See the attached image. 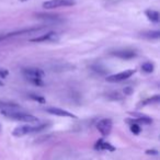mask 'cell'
<instances>
[{
	"mask_svg": "<svg viewBox=\"0 0 160 160\" xmlns=\"http://www.w3.org/2000/svg\"><path fill=\"white\" fill-rule=\"evenodd\" d=\"M142 36L148 38H160V32L159 31H149L142 33Z\"/></svg>",
	"mask_w": 160,
	"mask_h": 160,
	"instance_id": "obj_17",
	"label": "cell"
},
{
	"mask_svg": "<svg viewBox=\"0 0 160 160\" xmlns=\"http://www.w3.org/2000/svg\"><path fill=\"white\" fill-rule=\"evenodd\" d=\"M111 55L115 56L118 58H121V59H132V58L136 57L137 56V53L133 49H120V51H115L112 52Z\"/></svg>",
	"mask_w": 160,
	"mask_h": 160,
	"instance_id": "obj_7",
	"label": "cell"
},
{
	"mask_svg": "<svg viewBox=\"0 0 160 160\" xmlns=\"http://www.w3.org/2000/svg\"><path fill=\"white\" fill-rule=\"evenodd\" d=\"M145 14H146V17L148 18V20L151 21V22H153V23L159 22L160 14H159V12L156 11V10H152V9L146 10V11H145Z\"/></svg>",
	"mask_w": 160,
	"mask_h": 160,
	"instance_id": "obj_12",
	"label": "cell"
},
{
	"mask_svg": "<svg viewBox=\"0 0 160 160\" xmlns=\"http://www.w3.org/2000/svg\"><path fill=\"white\" fill-rule=\"evenodd\" d=\"M47 127L46 124H38V125H21L13 129L12 134L16 137H22V136L29 135V134L33 133H38L42 132L43 129H45Z\"/></svg>",
	"mask_w": 160,
	"mask_h": 160,
	"instance_id": "obj_2",
	"label": "cell"
},
{
	"mask_svg": "<svg viewBox=\"0 0 160 160\" xmlns=\"http://www.w3.org/2000/svg\"><path fill=\"white\" fill-rule=\"evenodd\" d=\"M30 99H31V100H33V101H36V102H38V103H45V99L43 98L42 96H38V94H34V93H30L29 96Z\"/></svg>",
	"mask_w": 160,
	"mask_h": 160,
	"instance_id": "obj_18",
	"label": "cell"
},
{
	"mask_svg": "<svg viewBox=\"0 0 160 160\" xmlns=\"http://www.w3.org/2000/svg\"><path fill=\"white\" fill-rule=\"evenodd\" d=\"M146 153H147V155L157 156L158 155V151L156 150V149H148V150H146Z\"/></svg>",
	"mask_w": 160,
	"mask_h": 160,
	"instance_id": "obj_20",
	"label": "cell"
},
{
	"mask_svg": "<svg viewBox=\"0 0 160 160\" xmlns=\"http://www.w3.org/2000/svg\"><path fill=\"white\" fill-rule=\"evenodd\" d=\"M25 79H27L30 83L38 86V87H43V86H44V82H43V80L40 79V78H25Z\"/></svg>",
	"mask_w": 160,
	"mask_h": 160,
	"instance_id": "obj_16",
	"label": "cell"
},
{
	"mask_svg": "<svg viewBox=\"0 0 160 160\" xmlns=\"http://www.w3.org/2000/svg\"><path fill=\"white\" fill-rule=\"evenodd\" d=\"M94 149L97 150H108V151H114L115 150V147L112 146L110 142H104L103 139H99L98 142L94 145Z\"/></svg>",
	"mask_w": 160,
	"mask_h": 160,
	"instance_id": "obj_11",
	"label": "cell"
},
{
	"mask_svg": "<svg viewBox=\"0 0 160 160\" xmlns=\"http://www.w3.org/2000/svg\"><path fill=\"white\" fill-rule=\"evenodd\" d=\"M160 101V97L158 94L153 96L152 98H149V99H146L145 101H142V105H148V104H157L158 102Z\"/></svg>",
	"mask_w": 160,
	"mask_h": 160,
	"instance_id": "obj_15",
	"label": "cell"
},
{
	"mask_svg": "<svg viewBox=\"0 0 160 160\" xmlns=\"http://www.w3.org/2000/svg\"><path fill=\"white\" fill-rule=\"evenodd\" d=\"M73 0H48L43 3V8L45 9H56V8H62V7H71L75 5Z\"/></svg>",
	"mask_w": 160,
	"mask_h": 160,
	"instance_id": "obj_3",
	"label": "cell"
},
{
	"mask_svg": "<svg viewBox=\"0 0 160 160\" xmlns=\"http://www.w3.org/2000/svg\"><path fill=\"white\" fill-rule=\"evenodd\" d=\"M132 92H133V88H131V87H126L124 89V93L126 94V96H129Z\"/></svg>",
	"mask_w": 160,
	"mask_h": 160,
	"instance_id": "obj_21",
	"label": "cell"
},
{
	"mask_svg": "<svg viewBox=\"0 0 160 160\" xmlns=\"http://www.w3.org/2000/svg\"><path fill=\"white\" fill-rule=\"evenodd\" d=\"M35 17L38 19H43L46 21H56L59 20V17L55 16V14H49V13H35Z\"/></svg>",
	"mask_w": 160,
	"mask_h": 160,
	"instance_id": "obj_13",
	"label": "cell"
},
{
	"mask_svg": "<svg viewBox=\"0 0 160 160\" xmlns=\"http://www.w3.org/2000/svg\"><path fill=\"white\" fill-rule=\"evenodd\" d=\"M140 131H142V128H140V126L138 124H136V123H132L131 124V132L133 134H135V135H138V134L140 133Z\"/></svg>",
	"mask_w": 160,
	"mask_h": 160,
	"instance_id": "obj_19",
	"label": "cell"
},
{
	"mask_svg": "<svg viewBox=\"0 0 160 160\" xmlns=\"http://www.w3.org/2000/svg\"><path fill=\"white\" fill-rule=\"evenodd\" d=\"M0 109H1V103H0Z\"/></svg>",
	"mask_w": 160,
	"mask_h": 160,
	"instance_id": "obj_23",
	"label": "cell"
},
{
	"mask_svg": "<svg viewBox=\"0 0 160 160\" xmlns=\"http://www.w3.org/2000/svg\"><path fill=\"white\" fill-rule=\"evenodd\" d=\"M131 115H133L134 120H127V122H132V123H136V124H138V123H142V124H150L151 122H152V120H151L150 118H148V116L144 115V114H139V113H129Z\"/></svg>",
	"mask_w": 160,
	"mask_h": 160,
	"instance_id": "obj_10",
	"label": "cell"
},
{
	"mask_svg": "<svg viewBox=\"0 0 160 160\" xmlns=\"http://www.w3.org/2000/svg\"><path fill=\"white\" fill-rule=\"evenodd\" d=\"M22 73L25 78H40V79H43L45 76L44 70H42V69H40V68H35V67L23 68Z\"/></svg>",
	"mask_w": 160,
	"mask_h": 160,
	"instance_id": "obj_6",
	"label": "cell"
},
{
	"mask_svg": "<svg viewBox=\"0 0 160 160\" xmlns=\"http://www.w3.org/2000/svg\"><path fill=\"white\" fill-rule=\"evenodd\" d=\"M1 114L5 115L6 118L19 121V122L29 123V124L38 123V118H36V116L32 115V114H29V113H25V112L18 111V110H1Z\"/></svg>",
	"mask_w": 160,
	"mask_h": 160,
	"instance_id": "obj_1",
	"label": "cell"
},
{
	"mask_svg": "<svg viewBox=\"0 0 160 160\" xmlns=\"http://www.w3.org/2000/svg\"><path fill=\"white\" fill-rule=\"evenodd\" d=\"M112 127H113V123H112V120H110V118H103V120L99 121L98 124H97V128L103 136L110 135Z\"/></svg>",
	"mask_w": 160,
	"mask_h": 160,
	"instance_id": "obj_5",
	"label": "cell"
},
{
	"mask_svg": "<svg viewBox=\"0 0 160 160\" xmlns=\"http://www.w3.org/2000/svg\"><path fill=\"white\" fill-rule=\"evenodd\" d=\"M57 38V33L55 32H47L46 34H43L41 36H38L35 38L30 40V42L33 43H41V42H47V41H55Z\"/></svg>",
	"mask_w": 160,
	"mask_h": 160,
	"instance_id": "obj_9",
	"label": "cell"
},
{
	"mask_svg": "<svg viewBox=\"0 0 160 160\" xmlns=\"http://www.w3.org/2000/svg\"><path fill=\"white\" fill-rule=\"evenodd\" d=\"M21 2H25V1H29V0H20Z\"/></svg>",
	"mask_w": 160,
	"mask_h": 160,
	"instance_id": "obj_22",
	"label": "cell"
},
{
	"mask_svg": "<svg viewBox=\"0 0 160 160\" xmlns=\"http://www.w3.org/2000/svg\"><path fill=\"white\" fill-rule=\"evenodd\" d=\"M135 73L134 69H128V70L122 71V72L115 73V75H111L107 78V81L109 82H120V81H124V80L131 78L132 76Z\"/></svg>",
	"mask_w": 160,
	"mask_h": 160,
	"instance_id": "obj_4",
	"label": "cell"
},
{
	"mask_svg": "<svg viewBox=\"0 0 160 160\" xmlns=\"http://www.w3.org/2000/svg\"><path fill=\"white\" fill-rule=\"evenodd\" d=\"M142 71H145V72L150 73V72H152L153 69H155V65H153L151 62H146L142 65Z\"/></svg>",
	"mask_w": 160,
	"mask_h": 160,
	"instance_id": "obj_14",
	"label": "cell"
},
{
	"mask_svg": "<svg viewBox=\"0 0 160 160\" xmlns=\"http://www.w3.org/2000/svg\"><path fill=\"white\" fill-rule=\"evenodd\" d=\"M47 113L53 114V115H57V116H62V118H76V115L68 111H65V110H62L59 108H47L46 109Z\"/></svg>",
	"mask_w": 160,
	"mask_h": 160,
	"instance_id": "obj_8",
	"label": "cell"
}]
</instances>
